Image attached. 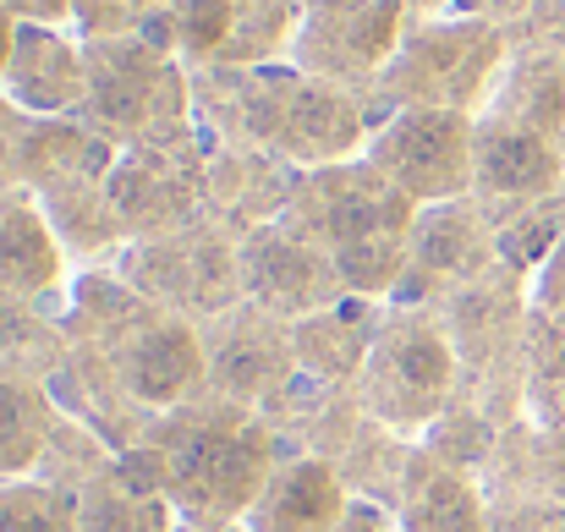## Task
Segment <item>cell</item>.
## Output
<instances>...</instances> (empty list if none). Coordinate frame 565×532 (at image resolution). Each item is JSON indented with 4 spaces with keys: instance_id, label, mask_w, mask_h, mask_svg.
<instances>
[{
    "instance_id": "44dd1931",
    "label": "cell",
    "mask_w": 565,
    "mask_h": 532,
    "mask_svg": "<svg viewBox=\"0 0 565 532\" xmlns=\"http://www.w3.org/2000/svg\"><path fill=\"white\" fill-rule=\"evenodd\" d=\"M66 352H72V341L61 336V324L44 308L0 291V368L6 373H17L28 384H44L66 362Z\"/></svg>"
},
{
    "instance_id": "52a82bcc",
    "label": "cell",
    "mask_w": 565,
    "mask_h": 532,
    "mask_svg": "<svg viewBox=\"0 0 565 532\" xmlns=\"http://www.w3.org/2000/svg\"><path fill=\"white\" fill-rule=\"evenodd\" d=\"M198 330H203V362H209V395L220 401L264 412L302 373L291 324L253 302H236Z\"/></svg>"
},
{
    "instance_id": "277c9868",
    "label": "cell",
    "mask_w": 565,
    "mask_h": 532,
    "mask_svg": "<svg viewBox=\"0 0 565 532\" xmlns=\"http://www.w3.org/2000/svg\"><path fill=\"white\" fill-rule=\"evenodd\" d=\"M121 280L166 308L182 313L192 324L220 319L225 308L242 302V269H236V247L214 231H177V236H149L132 247V258L121 264Z\"/></svg>"
},
{
    "instance_id": "30bf717a",
    "label": "cell",
    "mask_w": 565,
    "mask_h": 532,
    "mask_svg": "<svg viewBox=\"0 0 565 532\" xmlns=\"http://www.w3.org/2000/svg\"><path fill=\"white\" fill-rule=\"evenodd\" d=\"M88 105L121 132H166L182 121V83L154 44H99L88 61Z\"/></svg>"
},
{
    "instance_id": "3957f363",
    "label": "cell",
    "mask_w": 565,
    "mask_h": 532,
    "mask_svg": "<svg viewBox=\"0 0 565 532\" xmlns=\"http://www.w3.org/2000/svg\"><path fill=\"white\" fill-rule=\"evenodd\" d=\"M456 379H461V357L445 324L428 308H395L352 379V401L379 428L412 439L456 406Z\"/></svg>"
},
{
    "instance_id": "6da1fadb",
    "label": "cell",
    "mask_w": 565,
    "mask_h": 532,
    "mask_svg": "<svg viewBox=\"0 0 565 532\" xmlns=\"http://www.w3.org/2000/svg\"><path fill=\"white\" fill-rule=\"evenodd\" d=\"M138 445L154 456L160 489L182 532H242L247 506L258 500L269 472L291 456L264 412L220 395H198L154 417Z\"/></svg>"
},
{
    "instance_id": "ba28073f",
    "label": "cell",
    "mask_w": 565,
    "mask_h": 532,
    "mask_svg": "<svg viewBox=\"0 0 565 532\" xmlns=\"http://www.w3.org/2000/svg\"><path fill=\"white\" fill-rule=\"evenodd\" d=\"M236 269H242V302H253L286 324H302V319L347 302L335 264L319 247H308L302 236H291L280 220L253 225L236 242Z\"/></svg>"
},
{
    "instance_id": "cb8c5ba5",
    "label": "cell",
    "mask_w": 565,
    "mask_h": 532,
    "mask_svg": "<svg viewBox=\"0 0 565 532\" xmlns=\"http://www.w3.org/2000/svg\"><path fill=\"white\" fill-rule=\"evenodd\" d=\"M489 532H565V506H555V500L489 506Z\"/></svg>"
},
{
    "instance_id": "8992f818",
    "label": "cell",
    "mask_w": 565,
    "mask_h": 532,
    "mask_svg": "<svg viewBox=\"0 0 565 532\" xmlns=\"http://www.w3.org/2000/svg\"><path fill=\"white\" fill-rule=\"evenodd\" d=\"M500 264V236L494 220L478 198H450V203H423L406 236V275L390 291L395 308H423V291H456Z\"/></svg>"
},
{
    "instance_id": "f1b7e54d",
    "label": "cell",
    "mask_w": 565,
    "mask_h": 532,
    "mask_svg": "<svg viewBox=\"0 0 565 532\" xmlns=\"http://www.w3.org/2000/svg\"><path fill=\"white\" fill-rule=\"evenodd\" d=\"M11 44H17V17L0 6V77H6V61H11Z\"/></svg>"
},
{
    "instance_id": "7a4b0ae2",
    "label": "cell",
    "mask_w": 565,
    "mask_h": 532,
    "mask_svg": "<svg viewBox=\"0 0 565 532\" xmlns=\"http://www.w3.org/2000/svg\"><path fill=\"white\" fill-rule=\"evenodd\" d=\"M275 220L335 264L347 297L379 302L406 275V236L417 203L374 166H330L302 181Z\"/></svg>"
},
{
    "instance_id": "5b68a950",
    "label": "cell",
    "mask_w": 565,
    "mask_h": 532,
    "mask_svg": "<svg viewBox=\"0 0 565 532\" xmlns=\"http://www.w3.org/2000/svg\"><path fill=\"white\" fill-rule=\"evenodd\" d=\"M369 166L412 203H450L472 192V121L450 105L401 110L369 149Z\"/></svg>"
},
{
    "instance_id": "8fae6325",
    "label": "cell",
    "mask_w": 565,
    "mask_h": 532,
    "mask_svg": "<svg viewBox=\"0 0 565 532\" xmlns=\"http://www.w3.org/2000/svg\"><path fill=\"white\" fill-rule=\"evenodd\" d=\"M347 506H352V494H347L341 467H330L324 456L291 450L269 472L258 500L247 506L242 532H335Z\"/></svg>"
},
{
    "instance_id": "d4e9b609",
    "label": "cell",
    "mask_w": 565,
    "mask_h": 532,
    "mask_svg": "<svg viewBox=\"0 0 565 532\" xmlns=\"http://www.w3.org/2000/svg\"><path fill=\"white\" fill-rule=\"evenodd\" d=\"M154 6H160V0H72V11H77L88 28H99L105 39H116L121 28L143 22Z\"/></svg>"
},
{
    "instance_id": "4316f807",
    "label": "cell",
    "mask_w": 565,
    "mask_h": 532,
    "mask_svg": "<svg viewBox=\"0 0 565 532\" xmlns=\"http://www.w3.org/2000/svg\"><path fill=\"white\" fill-rule=\"evenodd\" d=\"M335 532H401V517L390 506L369 500V494H352V506H347V517H341Z\"/></svg>"
},
{
    "instance_id": "7402d4cb",
    "label": "cell",
    "mask_w": 565,
    "mask_h": 532,
    "mask_svg": "<svg viewBox=\"0 0 565 532\" xmlns=\"http://www.w3.org/2000/svg\"><path fill=\"white\" fill-rule=\"evenodd\" d=\"M522 406L527 423L565 434V324L544 319L539 308L527 313L522 336Z\"/></svg>"
},
{
    "instance_id": "e0dca14e",
    "label": "cell",
    "mask_w": 565,
    "mask_h": 532,
    "mask_svg": "<svg viewBox=\"0 0 565 532\" xmlns=\"http://www.w3.org/2000/svg\"><path fill=\"white\" fill-rule=\"evenodd\" d=\"M6 83L22 105L33 110H72L88 94V66L77 61V50L66 39H55V28L39 22H17V44L6 61Z\"/></svg>"
},
{
    "instance_id": "d6986e66",
    "label": "cell",
    "mask_w": 565,
    "mask_h": 532,
    "mask_svg": "<svg viewBox=\"0 0 565 532\" xmlns=\"http://www.w3.org/2000/svg\"><path fill=\"white\" fill-rule=\"evenodd\" d=\"M275 138L286 143V155L319 166V160H341L363 138V116L335 88L308 83V88H291L286 94V110H280V132Z\"/></svg>"
},
{
    "instance_id": "4fadbf2b",
    "label": "cell",
    "mask_w": 565,
    "mask_h": 532,
    "mask_svg": "<svg viewBox=\"0 0 565 532\" xmlns=\"http://www.w3.org/2000/svg\"><path fill=\"white\" fill-rule=\"evenodd\" d=\"M105 203L121 225V236H177L192 225V187L188 171H177L166 155L154 149H138L127 155L121 166H110V181H105Z\"/></svg>"
},
{
    "instance_id": "2e32d148",
    "label": "cell",
    "mask_w": 565,
    "mask_h": 532,
    "mask_svg": "<svg viewBox=\"0 0 565 532\" xmlns=\"http://www.w3.org/2000/svg\"><path fill=\"white\" fill-rule=\"evenodd\" d=\"M384 319L390 313H379L369 297H347V302H335V308L291 324L302 373L319 379V384H352L358 368H363V357H369V347H374L379 330H384Z\"/></svg>"
},
{
    "instance_id": "9a60e30c",
    "label": "cell",
    "mask_w": 565,
    "mask_h": 532,
    "mask_svg": "<svg viewBox=\"0 0 565 532\" xmlns=\"http://www.w3.org/2000/svg\"><path fill=\"white\" fill-rule=\"evenodd\" d=\"M489 61H500V33H489L478 22L434 28V33H417L406 44V88L428 94V105L461 110V99L478 88Z\"/></svg>"
},
{
    "instance_id": "7c38bea8",
    "label": "cell",
    "mask_w": 565,
    "mask_h": 532,
    "mask_svg": "<svg viewBox=\"0 0 565 532\" xmlns=\"http://www.w3.org/2000/svg\"><path fill=\"white\" fill-rule=\"evenodd\" d=\"M77 532H182L143 445L121 450L94 483L77 489Z\"/></svg>"
},
{
    "instance_id": "9c48e42d",
    "label": "cell",
    "mask_w": 565,
    "mask_h": 532,
    "mask_svg": "<svg viewBox=\"0 0 565 532\" xmlns=\"http://www.w3.org/2000/svg\"><path fill=\"white\" fill-rule=\"evenodd\" d=\"M472 198L489 209L494 231L522 209L565 198V143L489 116L472 127Z\"/></svg>"
},
{
    "instance_id": "603a6c76",
    "label": "cell",
    "mask_w": 565,
    "mask_h": 532,
    "mask_svg": "<svg viewBox=\"0 0 565 532\" xmlns=\"http://www.w3.org/2000/svg\"><path fill=\"white\" fill-rule=\"evenodd\" d=\"M0 532H77V489L50 478H6Z\"/></svg>"
},
{
    "instance_id": "5bb4252c",
    "label": "cell",
    "mask_w": 565,
    "mask_h": 532,
    "mask_svg": "<svg viewBox=\"0 0 565 532\" xmlns=\"http://www.w3.org/2000/svg\"><path fill=\"white\" fill-rule=\"evenodd\" d=\"M0 291L44 308L55 319L61 302V236L44 209L17 192H0Z\"/></svg>"
},
{
    "instance_id": "484cf974",
    "label": "cell",
    "mask_w": 565,
    "mask_h": 532,
    "mask_svg": "<svg viewBox=\"0 0 565 532\" xmlns=\"http://www.w3.org/2000/svg\"><path fill=\"white\" fill-rule=\"evenodd\" d=\"M533 308H539L544 319L565 324V236L555 242V253H550V258H544V269H539V286H533Z\"/></svg>"
},
{
    "instance_id": "ac0fdd59",
    "label": "cell",
    "mask_w": 565,
    "mask_h": 532,
    "mask_svg": "<svg viewBox=\"0 0 565 532\" xmlns=\"http://www.w3.org/2000/svg\"><path fill=\"white\" fill-rule=\"evenodd\" d=\"M395 517L401 532H489V494L467 472H450L423 456Z\"/></svg>"
},
{
    "instance_id": "83f0119b",
    "label": "cell",
    "mask_w": 565,
    "mask_h": 532,
    "mask_svg": "<svg viewBox=\"0 0 565 532\" xmlns=\"http://www.w3.org/2000/svg\"><path fill=\"white\" fill-rule=\"evenodd\" d=\"M17 22H39V28H50L55 17H66L72 11V0H0Z\"/></svg>"
},
{
    "instance_id": "ffe728a7",
    "label": "cell",
    "mask_w": 565,
    "mask_h": 532,
    "mask_svg": "<svg viewBox=\"0 0 565 532\" xmlns=\"http://www.w3.org/2000/svg\"><path fill=\"white\" fill-rule=\"evenodd\" d=\"M55 417L61 412L44 395V384H28V379L0 368V483L39 472L44 445L55 434Z\"/></svg>"
}]
</instances>
